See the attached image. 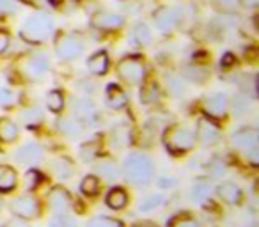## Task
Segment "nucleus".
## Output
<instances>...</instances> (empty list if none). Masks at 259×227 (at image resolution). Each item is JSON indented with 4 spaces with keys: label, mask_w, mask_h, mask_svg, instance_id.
I'll return each instance as SVG.
<instances>
[{
    "label": "nucleus",
    "mask_w": 259,
    "mask_h": 227,
    "mask_svg": "<svg viewBox=\"0 0 259 227\" xmlns=\"http://www.w3.org/2000/svg\"><path fill=\"white\" fill-rule=\"evenodd\" d=\"M121 172L128 185L142 188L153 183L156 167L149 155H146L142 151H132L122 162Z\"/></svg>",
    "instance_id": "1"
},
{
    "label": "nucleus",
    "mask_w": 259,
    "mask_h": 227,
    "mask_svg": "<svg viewBox=\"0 0 259 227\" xmlns=\"http://www.w3.org/2000/svg\"><path fill=\"white\" fill-rule=\"evenodd\" d=\"M54 16L47 11H39L36 15H30L22 23L20 39L27 44H32V47H39V44L47 43L50 39L52 34H54Z\"/></svg>",
    "instance_id": "2"
},
{
    "label": "nucleus",
    "mask_w": 259,
    "mask_h": 227,
    "mask_svg": "<svg viewBox=\"0 0 259 227\" xmlns=\"http://www.w3.org/2000/svg\"><path fill=\"white\" fill-rule=\"evenodd\" d=\"M162 142L172 156H183L187 153L194 151V148L197 146L195 133L190 128L183 126V124H170V126H167L162 135Z\"/></svg>",
    "instance_id": "3"
},
{
    "label": "nucleus",
    "mask_w": 259,
    "mask_h": 227,
    "mask_svg": "<svg viewBox=\"0 0 259 227\" xmlns=\"http://www.w3.org/2000/svg\"><path fill=\"white\" fill-rule=\"evenodd\" d=\"M115 75L126 85H142L146 82V75H148V64H146L144 57L139 54L124 55L115 66Z\"/></svg>",
    "instance_id": "4"
},
{
    "label": "nucleus",
    "mask_w": 259,
    "mask_h": 227,
    "mask_svg": "<svg viewBox=\"0 0 259 227\" xmlns=\"http://www.w3.org/2000/svg\"><path fill=\"white\" fill-rule=\"evenodd\" d=\"M231 146L245 156L252 165L259 162V131L254 126H243L231 135Z\"/></svg>",
    "instance_id": "5"
},
{
    "label": "nucleus",
    "mask_w": 259,
    "mask_h": 227,
    "mask_svg": "<svg viewBox=\"0 0 259 227\" xmlns=\"http://www.w3.org/2000/svg\"><path fill=\"white\" fill-rule=\"evenodd\" d=\"M50 69V59L47 54H30L16 62V73L25 82H39Z\"/></svg>",
    "instance_id": "6"
},
{
    "label": "nucleus",
    "mask_w": 259,
    "mask_h": 227,
    "mask_svg": "<svg viewBox=\"0 0 259 227\" xmlns=\"http://www.w3.org/2000/svg\"><path fill=\"white\" fill-rule=\"evenodd\" d=\"M55 55H57L61 61L64 62H71L76 61L78 57H82L83 54V41L82 37H78L73 32H59L55 36Z\"/></svg>",
    "instance_id": "7"
},
{
    "label": "nucleus",
    "mask_w": 259,
    "mask_h": 227,
    "mask_svg": "<svg viewBox=\"0 0 259 227\" xmlns=\"http://www.w3.org/2000/svg\"><path fill=\"white\" fill-rule=\"evenodd\" d=\"M9 209L11 213L20 220H36L41 216V211H43V206H41L39 199L32 194H23L15 197L11 202H9Z\"/></svg>",
    "instance_id": "8"
},
{
    "label": "nucleus",
    "mask_w": 259,
    "mask_h": 227,
    "mask_svg": "<svg viewBox=\"0 0 259 227\" xmlns=\"http://www.w3.org/2000/svg\"><path fill=\"white\" fill-rule=\"evenodd\" d=\"M201 110L204 117L213 121H220L227 116L229 112V96L226 93H213L209 96L202 98Z\"/></svg>",
    "instance_id": "9"
},
{
    "label": "nucleus",
    "mask_w": 259,
    "mask_h": 227,
    "mask_svg": "<svg viewBox=\"0 0 259 227\" xmlns=\"http://www.w3.org/2000/svg\"><path fill=\"white\" fill-rule=\"evenodd\" d=\"M194 133L197 144H201L202 148H209V146L219 144V141L222 139V128L217 124V121L201 117L197 121V128H195Z\"/></svg>",
    "instance_id": "10"
},
{
    "label": "nucleus",
    "mask_w": 259,
    "mask_h": 227,
    "mask_svg": "<svg viewBox=\"0 0 259 227\" xmlns=\"http://www.w3.org/2000/svg\"><path fill=\"white\" fill-rule=\"evenodd\" d=\"M153 23L160 34H170L180 25V11L172 6H160L153 13Z\"/></svg>",
    "instance_id": "11"
},
{
    "label": "nucleus",
    "mask_w": 259,
    "mask_h": 227,
    "mask_svg": "<svg viewBox=\"0 0 259 227\" xmlns=\"http://www.w3.org/2000/svg\"><path fill=\"white\" fill-rule=\"evenodd\" d=\"M91 25L96 30L101 32H114V30H121L126 25V18L121 13H114V11H96L91 18Z\"/></svg>",
    "instance_id": "12"
},
{
    "label": "nucleus",
    "mask_w": 259,
    "mask_h": 227,
    "mask_svg": "<svg viewBox=\"0 0 259 227\" xmlns=\"http://www.w3.org/2000/svg\"><path fill=\"white\" fill-rule=\"evenodd\" d=\"M69 107H71V114H73L71 117H75L82 126L83 124H94L98 121V117H100L98 107L89 98H75Z\"/></svg>",
    "instance_id": "13"
},
{
    "label": "nucleus",
    "mask_w": 259,
    "mask_h": 227,
    "mask_svg": "<svg viewBox=\"0 0 259 227\" xmlns=\"http://www.w3.org/2000/svg\"><path fill=\"white\" fill-rule=\"evenodd\" d=\"M73 206V197L64 187L55 185L54 188H50L47 194V208L50 209L54 215L57 213H68L69 208Z\"/></svg>",
    "instance_id": "14"
},
{
    "label": "nucleus",
    "mask_w": 259,
    "mask_h": 227,
    "mask_svg": "<svg viewBox=\"0 0 259 227\" xmlns=\"http://www.w3.org/2000/svg\"><path fill=\"white\" fill-rule=\"evenodd\" d=\"M16 163L25 167H34L43 160V148L36 142H25L15 151Z\"/></svg>",
    "instance_id": "15"
},
{
    "label": "nucleus",
    "mask_w": 259,
    "mask_h": 227,
    "mask_svg": "<svg viewBox=\"0 0 259 227\" xmlns=\"http://www.w3.org/2000/svg\"><path fill=\"white\" fill-rule=\"evenodd\" d=\"M215 194L220 201L229 206H240L245 199L243 190L240 188V185L233 183V181H224V183L217 185Z\"/></svg>",
    "instance_id": "16"
},
{
    "label": "nucleus",
    "mask_w": 259,
    "mask_h": 227,
    "mask_svg": "<svg viewBox=\"0 0 259 227\" xmlns=\"http://www.w3.org/2000/svg\"><path fill=\"white\" fill-rule=\"evenodd\" d=\"M105 105L110 110H122L128 107V96L117 83H108L105 87Z\"/></svg>",
    "instance_id": "17"
},
{
    "label": "nucleus",
    "mask_w": 259,
    "mask_h": 227,
    "mask_svg": "<svg viewBox=\"0 0 259 227\" xmlns=\"http://www.w3.org/2000/svg\"><path fill=\"white\" fill-rule=\"evenodd\" d=\"M87 69H89L91 75L94 76H105L108 73V68H110V57H108L107 50H98L87 59L85 62Z\"/></svg>",
    "instance_id": "18"
},
{
    "label": "nucleus",
    "mask_w": 259,
    "mask_h": 227,
    "mask_svg": "<svg viewBox=\"0 0 259 227\" xmlns=\"http://www.w3.org/2000/svg\"><path fill=\"white\" fill-rule=\"evenodd\" d=\"M94 170H96V176L103 181H108V183H114L115 179L119 177V167L114 160H108V158H103V160H98L94 163Z\"/></svg>",
    "instance_id": "19"
},
{
    "label": "nucleus",
    "mask_w": 259,
    "mask_h": 227,
    "mask_svg": "<svg viewBox=\"0 0 259 227\" xmlns=\"http://www.w3.org/2000/svg\"><path fill=\"white\" fill-rule=\"evenodd\" d=\"M128 202H130V195L122 187L110 188V192H108L107 197H105V204H107L110 209H114V211L124 209L126 206H128Z\"/></svg>",
    "instance_id": "20"
},
{
    "label": "nucleus",
    "mask_w": 259,
    "mask_h": 227,
    "mask_svg": "<svg viewBox=\"0 0 259 227\" xmlns=\"http://www.w3.org/2000/svg\"><path fill=\"white\" fill-rule=\"evenodd\" d=\"M55 128H57L59 133L69 139L80 137V133H82V130H83V126L75 117H59V119L55 121Z\"/></svg>",
    "instance_id": "21"
},
{
    "label": "nucleus",
    "mask_w": 259,
    "mask_h": 227,
    "mask_svg": "<svg viewBox=\"0 0 259 227\" xmlns=\"http://www.w3.org/2000/svg\"><path fill=\"white\" fill-rule=\"evenodd\" d=\"M20 137V128L9 117H0V142L2 144H13Z\"/></svg>",
    "instance_id": "22"
},
{
    "label": "nucleus",
    "mask_w": 259,
    "mask_h": 227,
    "mask_svg": "<svg viewBox=\"0 0 259 227\" xmlns=\"http://www.w3.org/2000/svg\"><path fill=\"white\" fill-rule=\"evenodd\" d=\"M18 187V174L13 167L0 163V192L9 194Z\"/></svg>",
    "instance_id": "23"
},
{
    "label": "nucleus",
    "mask_w": 259,
    "mask_h": 227,
    "mask_svg": "<svg viewBox=\"0 0 259 227\" xmlns=\"http://www.w3.org/2000/svg\"><path fill=\"white\" fill-rule=\"evenodd\" d=\"M211 190H213L211 181L206 179V177H199V179H195V183L192 185V188H190L192 201L197 202V204H202V202L209 197Z\"/></svg>",
    "instance_id": "24"
},
{
    "label": "nucleus",
    "mask_w": 259,
    "mask_h": 227,
    "mask_svg": "<svg viewBox=\"0 0 259 227\" xmlns=\"http://www.w3.org/2000/svg\"><path fill=\"white\" fill-rule=\"evenodd\" d=\"M132 39L139 47H149L153 43V32L146 22H137L132 29Z\"/></svg>",
    "instance_id": "25"
},
{
    "label": "nucleus",
    "mask_w": 259,
    "mask_h": 227,
    "mask_svg": "<svg viewBox=\"0 0 259 227\" xmlns=\"http://www.w3.org/2000/svg\"><path fill=\"white\" fill-rule=\"evenodd\" d=\"M183 76L187 82L192 83H202L209 78V71L206 66L201 64H188L183 68Z\"/></svg>",
    "instance_id": "26"
},
{
    "label": "nucleus",
    "mask_w": 259,
    "mask_h": 227,
    "mask_svg": "<svg viewBox=\"0 0 259 227\" xmlns=\"http://www.w3.org/2000/svg\"><path fill=\"white\" fill-rule=\"evenodd\" d=\"M50 170L59 179H68L73 174V163L68 158H64V156H59V158L50 162Z\"/></svg>",
    "instance_id": "27"
},
{
    "label": "nucleus",
    "mask_w": 259,
    "mask_h": 227,
    "mask_svg": "<svg viewBox=\"0 0 259 227\" xmlns=\"http://www.w3.org/2000/svg\"><path fill=\"white\" fill-rule=\"evenodd\" d=\"M80 190L85 197H96V195L101 194V179L96 174H89L80 183Z\"/></svg>",
    "instance_id": "28"
},
{
    "label": "nucleus",
    "mask_w": 259,
    "mask_h": 227,
    "mask_svg": "<svg viewBox=\"0 0 259 227\" xmlns=\"http://www.w3.org/2000/svg\"><path fill=\"white\" fill-rule=\"evenodd\" d=\"M167 227H201V223H199V220L195 218L194 215H190L188 211H180L174 216H170Z\"/></svg>",
    "instance_id": "29"
},
{
    "label": "nucleus",
    "mask_w": 259,
    "mask_h": 227,
    "mask_svg": "<svg viewBox=\"0 0 259 227\" xmlns=\"http://www.w3.org/2000/svg\"><path fill=\"white\" fill-rule=\"evenodd\" d=\"M64 93L59 89H52L50 93L47 94V108L52 112V114H61L64 110V105H66V100H64Z\"/></svg>",
    "instance_id": "30"
},
{
    "label": "nucleus",
    "mask_w": 259,
    "mask_h": 227,
    "mask_svg": "<svg viewBox=\"0 0 259 227\" xmlns=\"http://www.w3.org/2000/svg\"><path fill=\"white\" fill-rule=\"evenodd\" d=\"M20 117H22V123L25 124L29 130H34V128L39 126V124L43 123V112H41V108H37V107L25 108Z\"/></svg>",
    "instance_id": "31"
},
{
    "label": "nucleus",
    "mask_w": 259,
    "mask_h": 227,
    "mask_svg": "<svg viewBox=\"0 0 259 227\" xmlns=\"http://www.w3.org/2000/svg\"><path fill=\"white\" fill-rule=\"evenodd\" d=\"M160 100V85L156 82L142 83L141 90V103L142 105H153Z\"/></svg>",
    "instance_id": "32"
},
{
    "label": "nucleus",
    "mask_w": 259,
    "mask_h": 227,
    "mask_svg": "<svg viewBox=\"0 0 259 227\" xmlns=\"http://www.w3.org/2000/svg\"><path fill=\"white\" fill-rule=\"evenodd\" d=\"M163 202H165V197H163V195L151 194V195H148V197L142 199L141 204H139V209H141L142 213L155 211V209H158L160 206H163Z\"/></svg>",
    "instance_id": "33"
},
{
    "label": "nucleus",
    "mask_w": 259,
    "mask_h": 227,
    "mask_svg": "<svg viewBox=\"0 0 259 227\" xmlns=\"http://www.w3.org/2000/svg\"><path fill=\"white\" fill-rule=\"evenodd\" d=\"M43 181H45L43 172H41V170H37V169L27 170L25 177H23V185H25L27 190H36L37 187H41V185H43Z\"/></svg>",
    "instance_id": "34"
},
{
    "label": "nucleus",
    "mask_w": 259,
    "mask_h": 227,
    "mask_svg": "<svg viewBox=\"0 0 259 227\" xmlns=\"http://www.w3.org/2000/svg\"><path fill=\"white\" fill-rule=\"evenodd\" d=\"M206 170H208L209 176L220 177V176H224V174L227 172V163L224 162L220 156H213V158L206 163Z\"/></svg>",
    "instance_id": "35"
},
{
    "label": "nucleus",
    "mask_w": 259,
    "mask_h": 227,
    "mask_svg": "<svg viewBox=\"0 0 259 227\" xmlns=\"http://www.w3.org/2000/svg\"><path fill=\"white\" fill-rule=\"evenodd\" d=\"M85 227H124V223L117 218H112V216H94L87 222Z\"/></svg>",
    "instance_id": "36"
},
{
    "label": "nucleus",
    "mask_w": 259,
    "mask_h": 227,
    "mask_svg": "<svg viewBox=\"0 0 259 227\" xmlns=\"http://www.w3.org/2000/svg\"><path fill=\"white\" fill-rule=\"evenodd\" d=\"M48 227H76V220L69 213H57L50 218Z\"/></svg>",
    "instance_id": "37"
},
{
    "label": "nucleus",
    "mask_w": 259,
    "mask_h": 227,
    "mask_svg": "<svg viewBox=\"0 0 259 227\" xmlns=\"http://www.w3.org/2000/svg\"><path fill=\"white\" fill-rule=\"evenodd\" d=\"M165 85L172 96H181L185 93V82L178 75H165Z\"/></svg>",
    "instance_id": "38"
},
{
    "label": "nucleus",
    "mask_w": 259,
    "mask_h": 227,
    "mask_svg": "<svg viewBox=\"0 0 259 227\" xmlns=\"http://www.w3.org/2000/svg\"><path fill=\"white\" fill-rule=\"evenodd\" d=\"M211 4H213V9L222 13V15H231V13H234L240 8L238 0H211Z\"/></svg>",
    "instance_id": "39"
},
{
    "label": "nucleus",
    "mask_w": 259,
    "mask_h": 227,
    "mask_svg": "<svg viewBox=\"0 0 259 227\" xmlns=\"http://www.w3.org/2000/svg\"><path fill=\"white\" fill-rule=\"evenodd\" d=\"M80 156H82L83 162H93L100 156V149L94 142H87V144H82L80 148Z\"/></svg>",
    "instance_id": "40"
},
{
    "label": "nucleus",
    "mask_w": 259,
    "mask_h": 227,
    "mask_svg": "<svg viewBox=\"0 0 259 227\" xmlns=\"http://www.w3.org/2000/svg\"><path fill=\"white\" fill-rule=\"evenodd\" d=\"M16 101H18V98H16V94L13 93L11 89H8V87H0V108L15 107Z\"/></svg>",
    "instance_id": "41"
},
{
    "label": "nucleus",
    "mask_w": 259,
    "mask_h": 227,
    "mask_svg": "<svg viewBox=\"0 0 259 227\" xmlns=\"http://www.w3.org/2000/svg\"><path fill=\"white\" fill-rule=\"evenodd\" d=\"M11 47V34L8 30L0 29V55H4Z\"/></svg>",
    "instance_id": "42"
},
{
    "label": "nucleus",
    "mask_w": 259,
    "mask_h": 227,
    "mask_svg": "<svg viewBox=\"0 0 259 227\" xmlns=\"http://www.w3.org/2000/svg\"><path fill=\"white\" fill-rule=\"evenodd\" d=\"M15 13V6L11 0H0V16H9Z\"/></svg>",
    "instance_id": "43"
},
{
    "label": "nucleus",
    "mask_w": 259,
    "mask_h": 227,
    "mask_svg": "<svg viewBox=\"0 0 259 227\" xmlns=\"http://www.w3.org/2000/svg\"><path fill=\"white\" fill-rule=\"evenodd\" d=\"M156 183H158V188H163V190H165V188H172V187H176L178 181L174 179V177L162 176V177H158V181H156Z\"/></svg>",
    "instance_id": "44"
},
{
    "label": "nucleus",
    "mask_w": 259,
    "mask_h": 227,
    "mask_svg": "<svg viewBox=\"0 0 259 227\" xmlns=\"http://www.w3.org/2000/svg\"><path fill=\"white\" fill-rule=\"evenodd\" d=\"M20 2L25 6H30L34 9H45L48 4V0H20Z\"/></svg>",
    "instance_id": "45"
},
{
    "label": "nucleus",
    "mask_w": 259,
    "mask_h": 227,
    "mask_svg": "<svg viewBox=\"0 0 259 227\" xmlns=\"http://www.w3.org/2000/svg\"><path fill=\"white\" fill-rule=\"evenodd\" d=\"M238 4H240V8L247 9V11H254L259 6V0H238Z\"/></svg>",
    "instance_id": "46"
},
{
    "label": "nucleus",
    "mask_w": 259,
    "mask_h": 227,
    "mask_svg": "<svg viewBox=\"0 0 259 227\" xmlns=\"http://www.w3.org/2000/svg\"><path fill=\"white\" fill-rule=\"evenodd\" d=\"M2 227H29V223L25 222V220H20V218H11V220H8V222L4 223Z\"/></svg>",
    "instance_id": "47"
},
{
    "label": "nucleus",
    "mask_w": 259,
    "mask_h": 227,
    "mask_svg": "<svg viewBox=\"0 0 259 227\" xmlns=\"http://www.w3.org/2000/svg\"><path fill=\"white\" fill-rule=\"evenodd\" d=\"M132 227H160L158 223H153V222H137L134 223Z\"/></svg>",
    "instance_id": "48"
},
{
    "label": "nucleus",
    "mask_w": 259,
    "mask_h": 227,
    "mask_svg": "<svg viewBox=\"0 0 259 227\" xmlns=\"http://www.w3.org/2000/svg\"><path fill=\"white\" fill-rule=\"evenodd\" d=\"M0 209H2V199H0Z\"/></svg>",
    "instance_id": "49"
}]
</instances>
